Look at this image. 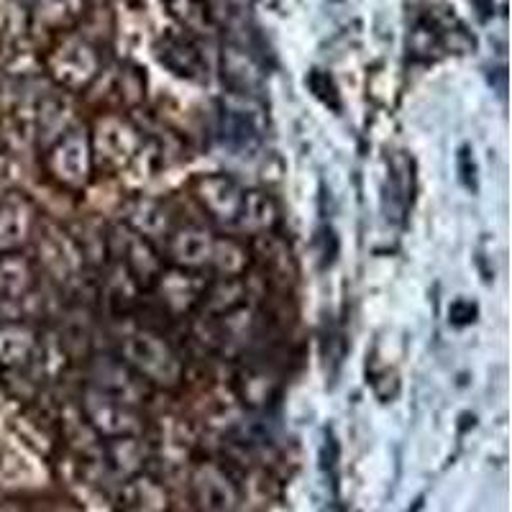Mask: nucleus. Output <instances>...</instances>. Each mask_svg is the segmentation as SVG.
<instances>
[{
	"mask_svg": "<svg viewBox=\"0 0 512 512\" xmlns=\"http://www.w3.org/2000/svg\"><path fill=\"white\" fill-rule=\"evenodd\" d=\"M123 356L141 377L157 384H177L182 377V364L177 354L162 338L149 331H136L123 341Z\"/></svg>",
	"mask_w": 512,
	"mask_h": 512,
	"instance_id": "obj_1",
	"label": "nucleus"
},
{
	"mask_svg": "<svg viewBox=\"0 0 512 512\" xmlns=\"http://www.w3.org/2000/svg\"><path fill=\"white\" fill-rule=\"evenodd\" d=\"M249 192L251 190H244L228 177H205L198 185V198L208 208L210 216L241 231H246Z\"/></svg>",
	"mask_w": 512,
	"mask_h": 512,
	"instance_id": "obj_2",
	"label": "nucleus"
},
{
	"mask_svg": "<svg viewBox=\"0 0 512 512\" xmlns=\"http://www.w3.org/2000/svg\"><path fill=\"white\" fill-rule=\"evenodd\" d=\"M85 413L90 423L98 428L103 436L128 438L141 431V418L128 408L123 397L111 395V392L90 390L85 395Z\"/></svg>",
	"mask_w": 512,
	"mask_h": 512,
	"instance_id": "obj_3",
	"label": "nucleus"
},
{
	"mask_svg": "<svg viewBox=\"0 0 512 512\" xmlns=\"http://www.w3.org/2000/svg\"><path fill=\"white\" fill-rule=\"evenodd\" d=\"M192 492L200 512H236L239 492L231 479L213 464H203L192 474Z\"/></svg>",
	"mask_w": 512,
	"mask_h": 512,
	"instance_id": "obj_4",
	"label": "nucleus"
},
{
	"mask_svg": "<svg viewBox=\"0 0 512 512\" xmlns=\"http://www.w3.org/2000/svg\"><path fill=\"white\" fill-rule=\"evenodd\" d=\"M36 213L21 195L0 198V254H13L29 241L34 231Z\"/></svg>",
	"mask_w": 512,
	"mask_h": 512,
	"instance_id": "obj_5",
	"label": "nucleus"
},
{
	"mask_svg": "<svg viewBox=\"0 0 512 512\" xmlns=\"http://www.w3.org/2000/svg\"><path fill=\"white\" fill-rule=\"evenodd\" d=\"M52 172L57 175V180H62L64 185L80 187L88 182L90 175V149L88 139L75 131V134H67L57 144V149L52 152Z\"/></svg>",
	"mask_w": 512,
	"mask_h": 512,
	"instance_id": "obj_6",
	"label": "nucleus"
},
{
	"mask_svg": "<svg viewBox=\"0 0 512 512\" xmlns=\"http://www.w3.org/2000/svg\"><path fill=\"white\" fill-rule=\"evenodd\" d=\"M169 256L180 267H203L213 256V239L200 228H182L169 241Z\"/></svg>",
	"mask_w": 512,
	"mask_h": 512,
	"instance_id": "obj_7",
	"label": "nucleus"
},
{
	"mask_svg": "<svg viewBox=\"0 0 512 512\" xmlns=\"http://www.w3.org/2000/svg\"><path fill=\"white\" fill-rule=\"evenodd\" d=\"M34 285V269L18 254H0V303L26 295Z\"/></svg>",
	"mask_w": 512,
	"mask_h": 512,
	"instance_id": "obj_8",
	"label": "nucleus"
},
{
	"mask_svg": "<svg viewBox=\"0 0 512 512\" xmlns=\"http://www.w3.org/2000/svg\"><path fill=\"white\" fill-rule=\"evenodd\" d=\"M36 346V336L29 326L8 323L0 326V367H21Z\"/></svg>",
	"mask_w": 512,
	"mask_h": 512,
	"instance_id": "obj_9",
	"label": "nucleus"
},
{
	"mask_svg": "<svg viewBox=\"0 0 512 512\" xmlns=\"http://www.w3.org/2000/svg\"><path fill=\"white\" fill-rule=\"evenodd\" d=\"M85 8H88V0H39L36 13L41 24L52 29H70L85 16Z\"/></svg>",
	"mask_w": 512,
	"mask_h": 512,
	"instance_id": "obj_10",
	"label": "nucleus"
},
{
	"mask_svg": "<svg viewBox=\"0 0 512 512\" xmlns=\"http://www.w3.org/2000/svg\"><path fill=\"white\" fill-rule=\"evenodd\" d=\"M420 510H423V497H418V500L413 502V507H410L408 512H420Z\"/></svg>",
	"mask_w": 512,
	"mask_h": 512,
	"instance_id": "obj_11",
	"label": "nucleus"
},
{
	"mask_svg": "<svg viewBox=\"0 0 512 512\" xmlns=\"http://www.w3.org/2000/svg\"><path fill=\"white\" fill-rule=\"evenodd\" d=\"M0 512H24L18 505H3L0 507Z\"/></svg>",
	"mask_w": 512,
	"mask_h": 512,
	"instance_id": "obj_12",
	"label": "nucleus"
}]
</instances>
